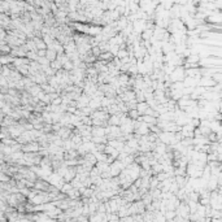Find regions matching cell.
Returning a JSON list of instances; mask_svg holds the SVG:
<instances>
[{
    "label": "cell",
    "mask_w": 222,
    "mask_h": 222,
    "mask_svg": "<svg viewBox=\"0 0 222 222\" xmlns=\"http://www.w3.org/2000/svg\"><path fill=\"white\" fill-rule=\"evenodd\" d=\"M149 105L147 101H140L138 103V107H136V109H138V112L140 113V116H144L147 113V111H148Z\"/></svg>",
    "instance_id": "obj_2"
},
{
    "label": "cell",
    "mask_w": 222,
    "mask_h": 222,
    "mask_svg": "<svg viewBox=\"0 0 222 222\" xmlns=\"http://www.w3.org/2000/svg\"><path fill=\"white\" fill-rule=\"evenodd\" d=\"M127 114H129V117H131L133 120H138V118L140 117V113L138 112V109H130Z\"/></svg>",
    "instance_id": "obj_4"
},
{
    "label": "cell",
    "mask_w": 222,
    "mask_h": 222,
    "mask_svg": "<svg viewBox=\"0 0 222 222\" xmlns=\"http://www.w3.org/2000/svg\"><path fill=\"white\" fill-rule=\"evenodd\" d=\"M149 1V0H147V3H148ZM147 7H148V4H146V7H143V8H144V9H147Z\"/></svg>",
    "instance_id": "obj_5"
},
{
    "label": "cell",
    "mask_w": 222,
    "mask_h": 222,
    "mask_svg": "<svg viewBox=\"0 0 222 222\" xmlns=\"http://www.w3.org/2000/svg\"><path fill=\"white\" fill-rule=\"evenodd\" d=\"M169 77H170L171 82H181V81H184V78L187 77L186 68H182V65H179V66H177L176 69L171 71V74Z\"/></svg>",
    "instance_id": "obj_1"
},
{
    "label": "cell",
    "mask_w": 222,
    "mask_h": 222,
    "mask_svg": "<svg viewBox=\"0 0 222 222\" xmlns=\"http://www.w3.org/2000/svg\"><path fill=\"white\" fill-rule=\"evenodd\" d=\"M11 62H12V64L14 62V56L12 55V54L3 55L1 56V64L3 65H11Z\"/></svg>",
    "instance_id": "obj_3"
}]
</instances>
